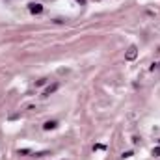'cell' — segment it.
<instances>
[{
	"mask_svg": "<svg viewBox=\"0 0 160 160\" xmlns=\"http://www.w3.org/2000/svg\"><path fill=\"white\" fill-rule=\"evenodd\" d=\"M136 56H138V47L136 45H130L128 50H127V54H125V60L127 62H132V60H136Z\"/></svg>",
	"mask_w": 160,
	"mask_h": 160,
	"instance_id": "cell-1",
	"label": "cell"
},
{
	"mask_svg": "<svg viewBox=\"0 0 160 160\" xmlns=\"http://www.w3.org/2000/svg\"><path fill=\"white\" fill-rule=\"evenodd\" d=\"M28 11H30L32 15H39V13H43V6L32 2V4H28Z\"/></svg>",
	"mask_w": 160,
	"mask_h": 160,
	"instance_id": "cell-2",
	"label": "cell"
},
{
	"mask_svg": "<svg viewBox=\"0 0 160 160\" xmlns=\"http://www.w3.org/2000/svg\"><path fill=\"white\" fill-rule=\"evenodd\" d=\"M58 88H60V84H58V82H54V84L47 86V88H45V91H43V97H48V95L56 93V91H58Z\"/></svg>",
	"mask_w": 160,
	"mask_h": 160,
	"instance_id": "cell-3",
	"label": "cell"
},
{
	"mask_svg": "<svg viewBox=\"0 0 160 160\" xmlns=\"http://www.w3.org/2000/svg\"><path fill=\"white\" fill-rule=\"evenodd\" d=\"M56 127H58V123H56V121H47V123L43 125V128H45V130H52V128H56Z\"/></svg>",
	"mask_w": 160,
	"mask_h": 160,
	"instance_id": "cell-4",
	"label": "cell"
},
{
	"mask_svg": "<svg viewBox=\"0 0 160 160\" xmlns=\"http://www.w3.org/2000/svg\"><path fill=\"white\" fill-rule=\"evenodd\" d=\"M93 149H97V151H102V149H106V145H102V143H97Z\"/></svg>",
	"mask_w": 160,
	"mask_h": 160,
	"instance_id": "cell-5",
	"label": "cell"
},
{
	"mask_svg": "<svg viewBox=\"0 0 160 160\" xmlns=\"http://www.w3.org/2000/svg\"><path fill=\"white\" fill-rule=\"evenodd\" d=\"M153 157H160V147H155L153 149Z\"/></svg>",
	"mask_w": 160,
	"mask_h": 160,
	"instance_id": "cell-6",
	"label": "cell"
},
{
	"mask_svg": "<svg viewBox=\"0 0 160 160\" xmlns=\"http://www.w3.org/2000/svg\"><path fill=\"white\" fill-rule=\"evenodd\" d=\"M19 155H22V157H26V155H30V151H28V149H21V151H19Z\"/></svg>",
	"mask_w": 160,
	"mask_h": 160,
	"instance_id": "cell-7",
	"label": "cell"
},
{
	"mask_svg": "<svg viewBox=\"0 0 160 160\" xmlns=\"http://www.w3.org/2000/svg\"><path fill=\"white\" fill-rule=\"evenodd\" d=\"M132 155H134V153H132V151H127V153H123V158H130V157H132Z\"/></svg>",
	"mask_w": 160,
	"mask_h": 160,
	"instance_id": "cell-8",
	"label": "cell"
},
{
	"mask_svg": "<svg viewBox=\"0 0 160 160\" xmlns=\"http://www.w3.org/2000/svg\"><path fill=\"white\" fill-rule=\"evenodd\" d=\"M45 82H47V80H45V78H41V80H38V82H36V86H43Z\"/></svg>",
	"mask_w": 160,
	"mask_h": 160,
	"instance_id": "cell-9",
	"label": "cell"
},
{
	"mask_svg": "<svg viewBox=\"0 0 160 160\" xmlns=\"http://www.w3.org/2000/svg\"><path fill=\"white\" fill-rule=\"evenodd\" d=\"M77 2H78L80 6H86V0H77Z\"/></svg>",
	"mask_w": 160,
	"mask_h": 160,
	"instance_id": "cell-10",
	"label": "cell"
},
{
	"mask_svg": "<svg viewBox=\"0 0 160 160\" xmlns=\"http://www.w3.org/2000/svg\"><path fill=\"white\" fill-rule=\"evenodd\" d=\"M158 67H160V63H157V69H158Z\"/></svg>",
	"mask_w": 160,
	"mask_h": 160,
	"instance_id": "cell-11",
	"label": "cell"
}]
</instances>
